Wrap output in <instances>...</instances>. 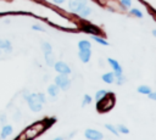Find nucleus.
<instances>
[{"mask_svg": "<svg viewBox=\"0 0 156 140\" xmlns=\"http://www.w3.org/2000/svg\"><path fill=\"white\" fill-rule=\"evenodd\" d=\"M50 124L46 123V121H39V122H35L33 124H30L29 127L26 128V130L22 131V134L18 136L20 139H34L37 136H39Z\"/></svg>", "mask_w": 156, "mask_h": 140, "instance_id": "nucleus-1", "label": "nucleus"}, {"mask_svg": "<svg viewBox=\"0 0 156 140\" xmlns=\"http://www.w3.org/2000/svg\"><path fill=\"white\" fill-rule=\"evenodd\" d=\"M26 101L30 111L40 112L43 108V103L46 102V96L44 93H30L26 99Z\"/></svg>", "mask_w": 156, "mask_h": 140, "instance_id": "nucleus-2", "label": "nucleus"}, {"mask_svg": "<svg viewBox=\"0 0 156 140\" xmlns=\"http://www.w3.org/2000/svg\"><path fill=\"white\" fill-rule=\"evenodd\" d=\"M115 103H116L115 94H112L111 91H108L102 99H100V100L96 101V110L100 113H105V112L111 111L113 108Z\"/></svg>", "mask_w": 156, "mask_h": 140, "instance_id": "nucleus-3", "label": "nucleus"}, {"mask_svg": "<svg viewBox=\"0 0 156 140\" xmlns=\"http://www.w3.org/2000/svg\"><path fill=\"white\" fill-rule=\"evenodd\" d=\"M54 83L60 88V90H68L72 84L67 74H60V73L54 78Z\"/></svg>", "mask_w": 156, "mask_h": 140, "instance_id": "nucleus-4", "label": "nucleus"}, {"mask_svg": "<svg viewBox=\"0 0 156 140\" xmlns=\"http://www.w3.org/2000/svg\"><path fill=\"white\" fill-rule=\"evenodd\" d=\"M85 5H88L87 0H68L67 7H68V11H69V12L77 15Z\"/></svg>", "mask_w": 156, "mask_h": 140, "instance_id": "nucleus-5", "label": "nucleus"}, {"mask_svg": "<svg viewBox=\"0 0 156 140\" xmlns=\"http://www.w3.org/2000/svg\"><path fill=\"white\" fill-rule=\"evenodd\" d=\"M54 69L60 74H67V75H69L71 72H72L71 67L63 61H56L55 65H54Z\"/></svg>", "mask_w": 156, "mask_h": 140, "instance_id": "nucleus-6", "label": "nucleus"}, {"mask_svg": "<svg viewBox=\"0 0 156 140\" xmlns=\"http://www.w3.org/2000/svg\"><path fill=\"white\" fill-rule=\"evenodd\" d=\"M84 136H85L88 140H101V139L104 138V134H102L101 131L96 130V129L89 128V129H85Z\"/></svg>", "mask_w": 156, "mask_h": 140, "instance_id": "nucleus-7", "label": "nucleus"}, {"mask_svg": "<svg viewBox=\"0 0 156 140\" xmlns=\"http://www.w3.org/2000/svg\"><path fill=\"white\" fill-rule=\"evenodd\" d=\"M107 62H108V65L112 67V72L115 73V75L117 77V75H121L122 74V66L119 65V62L117 61V60H115V58H112V57H108L107 58Z\"/></svg>", "mask_w": 156, "mask_h": 140, "instance_id": "nucleus-8", "label": "nucleus"}, {"mask_svg": "<svg viewBox=\"0 0 156 140\" xmlns=\"http://www.w3.org/2000/svg\"><path fill=\"white\" fill-rule=\"evenodd\" d=\"M82 29H83L85 33L91 34V35H98V34L101 33V30H100L99 27H96V26H94V24H91V23H88V22H85V24L82 26Z\"/></svg>", "mask_w": 156, "mask_h": 140, "instance_id": "nucleus-9", "label": "nucleus"}, {"mask_svg": "<svg viewBox=\"0 0 156 140\" xmlns=\"http://www.w3.org/2000/svg\"><path fill=\"white\" fill-rule=\"evenodd\" d=\"M78 57L83 63H88L91 57V50L90 49H83L78 51Z\"/></svg>", "mask_w": 156, "mask_h": 140, "instance_id": "nucleus-10", "label": "nucleus"}, {"mask_svg": "<svg viewBox=\"0 0 156 140\" xmlns=\"http://www.w3.org/2000/svg\"><path fill=\"white\" fill-rule=\"evenodd\" d=\"M12 133H13V128H12V125H10V124H4V125L1 127L0 139H6V138H9Z\"/></svg>", "mask_w": 156, "mask_h": 140, "instance_id": "nucleus-11", "label": "nucleus"}, {"mask_svg": "<svg viewBox=\"0 0 156 140\" xmlns=\"http://www.w3.org/2000/svg\"><path fill=\"white\" fill-rule=\"evenodd\" d=\"M0 50H2L6 54H11L12 52V45H11L10 40H7V39H0Z\"/></svg>", "mask_w": 156, "mask_h": 140, "instance_id": "nucleus-12", "label": "nucleus"}, {"mask_svg": "<svg viewBox=\"0 0 156 140\" xmlns=\"http://www.w3.org/2000/svg\"><path fill=\"white\" fill-rule=\"evenodd\" d=\"M44 60H45L46 66H49V67H54V65H55V62H56L52 51H50V52H44Z\"/></svg>", "mask_w": 156, "mask_h": 140, "instance_id": "nucleus-13", "label": "nucleus"}, {"mask_svg": "<svg viewBox=\"0 0 156 140\" xmlns=\"http://www.w3.org/2000/svg\"><path fill=\"white\" fill-rule=\"evenodd\" d=\"M91 13H93L91 7H90V6H88V5H85V6H84V7H83V9H82L77 15H78L80 18H83V19H84V18H88Z\"/></svg>", "mask_w": 156, "mask_h": 140, "instance_id": "nucleus-14", "label": "nucleus"}, {"mask_svg": "<svg viewBox=\"0 0 156 140\" xmlns=\"http://www.w3.org/2000/svg\"><path fill=\"white\" fill-rule=\"evenodd\" d=\"M101 79H102L105 83H107V84H112V83H115L116 75H115L113 72H106V73H104V74L101 75Z\"/></svg>", "mask_w": 156, "mask_h": 140, "instance_id": "nucleus-15", "label": "nucleus"}, {"mask_svg": "<svg viewBox=\"0 0 156 140\" xmlns=\"http://www.w3.org/2000/svg\"><path fill=\"white\" fill-rule=\"evenodd\" d=\"M48 94L51 96V97H56L57 95H58V93H60V88L55 84V83H52V84H50L49 86H48Z\"/></svg>", "mask_w": 156, "mask_h": 140, "instance_id": "nucleus-16", "label": "nucleus"}, {"mask_svg": "<svg viewBox=\"0 0 156 140\" xmlns=\"http://www.w3.org/2000/svg\"><path fill=\"white\" fill-rule=\"evenodd\" d=\"M136 91H138L139 94H143V95H147L149 93H151V88H150L149 85H145V84H143V85H139V86L136 88Z\"/></svg>", "mask_w": 156, "mask_h": 140, "instance_id": "nucleus-17", "label": "nucleus"}, {"mask_svg": "<svg viewBox=\"0 0 156 140\" xmlns=\"http://www.w3.org/2000/svg\"><path fill=\"white\" fill-rule=\"evenodd\" d=\"M90 47H91V43H90L89 40L83 39V40H79V41H78V49H79V50H83V49H90Z\"/></svg>", "mask_w": 156, "mask_h": 140, "instance_id": "nucleus-18", "label": "nucleus"}, {"mask_svg": "<svg viewBox=\"0 0 156 140\" xmlns=\"http://www.w3.org/2000/svg\"><path fill=\"white\" fill-rule=\"evenodd\" d=\"M91 39H93L94 41H96L98 44H100V45H104V46H108V43H107V40H106V39H104V38H101V37H99V35H91Z\"/></svg>", "mask_w": 156, "mask_h": 140, "instance_id": "nucleus-19", "label": "nucleus"}, {"mask_svg": "<svg viewBox=\"0 0 156 140\" xmlns=\"http://www.w3.org/2000/svg\"><path fill=\"white\" fill-rule=\"evenodd\" d=\"M129 13L132 15V16H134V17H138V18H143L144 17V15H143V12L139 10V9H135V7H133V9H130V11H129Z\"/></svg>", "mask_w": 156, "mask_h": 140, "instance_id": "nucleus-20", "label": "nucleus"}, {"mask_svg": "<svg viewBox=\"0 0 156 140\" xmlns=\"http://www.w3.org/2000/svg\"><path fill=\"white\" fill-rule=\"evenodd\" d=\"M40 46H41L43 52H50V51H52V46H51V44L48 43V41H43V43L40 44Z\"/></svg>", "mask_w": 156, "mask_h": 140, "instance_id": "nucleus-21", "label": "nucleus"}, {"mask_svg": "<svg viewBox=\"0 0 156 140\" xmlns=\"http://www.w3.org/2000/svg\"><path fill=\"white\" fill-rule=\"evenodd\" d=\"M108 93V90H105V89H101V90H98L96 93H95V101H98V100H100V99H102L106 94Z\"/></svg>", "mask_w": 156, "mask_h": 140, "instance_id": "nucleus-22", "label": "nucleus"}, {"mask_svg": "<svg viewBox=\"0 0 156 140\" xmlns=\"http://www.w3.org/2000/svg\"><path fill=\"white\" fill-rule=\"evenodd\" d=\"M91 102H93V97H91L90 95L85 94V95L83 96V101H82V107H84V106H87V105H89V103H91Z\"/></svg>", "mask_w": 156, "mask_h": 140, "instance_id": "nucleus-23", "label": "nucleus"}, {"mask_svg": "<svg viewBox=\"0 0 156 140\" xmlns=\"http://www.w3.org/2000/svg\"><path fill=\"white\" fill-rule=\"evenodd\" d=\"M105 128H106V129H107L108 131H111V133H112L113 135H116V136H117V135L119 134V133H118V130H117V128H116L115 125H112V124H110V123H107V124H105Z\"/></svg>", "mask_w": 156, "mask_h": 140, "instance_id": "nucleus-24", "label": "nucleus"}, {"mask_svg": "<svg viewBox=\"0 0 156 140\" xmlns=\"http://www.w3.org/2000/svg\"><path fill=\"white\" fill-rule=\"evenodd\" d=\"M116 128H117L118 133H122V134H129V129H128L126 125H123V124H118V125H116Z\"/></svg>", "mask_w": 156, "mask_h": 140, "instance_id": "nucleus-25", "label": "nucleus"}, {"mask_svg": "<svg viewBox=\"0 0 156 140\" xmlns=\"http://www.w3.org/2000/svg\"><path fill=\"white\" fill-rule=\"evenodd\" d=\"M115 83H116L117 85H122V84H124V83H126V77H124L123 74L117 75L116 79H115Z\"/></svg>", "mask_w": 156, "mask_h": 140, "instance_id": "nucleus-26", "label": "nucleus"}, {"mask_svg": "<svg viewBox=\"0 0 156 140\" xmlns=\"http://www.w3.org/2000/svg\"><path fill=\"white\" fill-rule=\"evenodd\" d=\"M119 5L123 9H130L132 6V0H119Z\"/></svg>", "mask_w": 156, "mask_h": 140, "instance_id": "nucleus-27", "label": "nucleus"}, {"mask_svg": "<svg viewBox=\"0 0 156 140\" xmlns=\"http://www.w3.org/2000/svg\"><path fill=\"white\" fill-rule=\"evenodd\" d=\"M32 29H34V30H40V32H44V30H45V28L41 27L40 24H33V26H32Z\"/></svg>", "mask_w": 156, "mask_h": 140, "instance_id": "nucleus-28", "label": "nucleus"}, {"mask_svg": "<svg viewBox=\"0 0 156 140\" xmlns=\"http://www.w3.org/2000/svg\"><path fill=\"white\" fill-rule=\"evenodd\" d=\"M5 122H6V113H5V112H2V113H0V124H1V125H4V124H5Z\"/></svg>", "mask_w": 156, "mask_h": 140, "instance_id": "nucleus-29", "label": "nucleus"}, {"mask_svg": "<svg viewBox=\"0 0 156 140\" xmlns=\"http://www.w3.org/2000/svg\"><path fill=\"white\" fill-rule=\"evenodd\" d=\"M147 97H149L150 100H152V101H156V91H152V90H151V93L147 94Z\"/></svg>", "mask_w": 156, "mask_h": 140, "instance_id": "nucleus-30", "label": "nucleus"}, {"mask_svg": "<svg viewBox=\"0 0 156 140\" xmlns=\"http://www.w3.org/2000/svg\"><path fill=\"white\" fill-rule=\"evenodd\" d=\"M20 117H21V112H20V111H16V113L13 114V119H15V121H18Z\"/></svg>", "mask_w": 156, "mask_h": 140, "instance_id": "nucleus-31", "label": "nucleus"}, {"mask_svg": "<svg viewBox=\"0 0 156 140\" xmlns=\"http://www.w3.org/2000/svg\"><path fill=\"white\" fill-rule=\"evenodd\" d=\"M29 94H30V93H28V90H23V91H22V96H23V99L26 100V99L28 97Z\"/></svg>", "mask_w": 156, "mask_h": 140, "instance_id": "nucleus-32", "label": "nucleus"}, {"mask_svg": "<svg viewBox=\"0 0 156 140\" xmlns=\"http://www.w3.org/2000/svg\"><path fill=\"white\" fill-rule=\"evenodd\" d=\"M66 0H52V2L54 4H56V5H61V4H63Z\"/></svg>", "mask_w": 156, "mask_h": 140, "instance_id": "nucleus-33", "label": "nucleus"}, {"mask_svg": "<svg viewBox=\"0 0 156 140\" xmlns=\"http://www.w3.org/2000/svg\"><path fill=\"white\" fill-rule=\"evenodd\" d=\"M76 133H77V131H71V133H69V134H68L66 138H73V136L76 135Z\"/></svg>", "mask_w": 156, "mask_h": 140, "instance_id": "nucleus-34", "label": "nucleus"}, {"mask_svg": "<svg viewBox=\"0 0 156 140\" xmlns=\"http://www.w3.org/2000/svg\"><path fill=\"white\" fill-rule=\"evenodd\" d=\"M63 139H66V136H62L61 135V136H56L55 138V140H63Z\"/></svg>", "mask_w": 156, "mask_h": 140, "instance_id": "nucleus-35", "label": "nucleus"}, {"mask_svg": "<svg viewBox=\"0 0 156 140\" xmlns=\"http://www.w3.org/2000/svg\"><path fill=\"white\" fill-rule=\"evenodd\" d=\"M152 35L156 38V29H154V30H152Z\"/></svg>", "mask_w": 156, "mask_h": 140, "instance_id": "nucleus-36", "label": "nucleus"}, {"mask_svg": "<svg viewBox=\"0 0 156 140\" xmlns=\"http://www.w3.org/2000/svg\"><path fill=\"white\" fill-rule=\"evenodd\" d=\"M0 55H1V50H0Z\"/></svg>", "mask_w": 156, "mask_h": 140, "instance_id": "nucleus-37", "label": "nucleus"}]
</instances>
